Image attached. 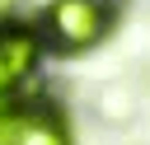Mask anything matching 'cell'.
Here are the masks:
<instances>
[{
  "mask_svg": "<svg viewBox=\"0 0 150 145\" xmlns=\"http://www.w3.org/2000/svg\"><path fill=\"white\" fill-rule=\"evenodd\" d=\"M112 28V5L103 0H52L42 9V47L61 51V56H75V51H89L108 37Z\"/></svg>",
  "mask_w": 150,
  "mask_h": 145,
  "instance_id": "1",
  "label": "cell"
},
{
  "mask_svg": "<svg viewBox=\"0 0 150 145\" xmlns=\"http://www.w3.org/2000/svg\"><path fill=\"white\" fill-rule=\"evenodd\" d=\"M0 145H70V122L47 98H14L0 108Z\"/></svg>",
  "mask_w": 150,
  "mask_h": 145,
  "instance_id": "2",
  "label": "cell"
},
{
  "mask_svg": "<svg viewBox=\"0 0 150 145\" xmlns=\"http://www.w3.org/2000/svg\"><path fill=\"white\" fill-rule=\"evenodd\" d=\"M42 33L38 23H0V108L23 98L28 80L42 65Z\"/></svg>",
  "mask_w": 150,
  "mask_h": 145,
  "instance_id": "3",
  "label": "cell"
},
{
  "mask_svg": "<svg viewBox=\"0 0 150 145\" xmlns=\"http://www.w3.org/2000/svg\"><path fill=\"white\" fill-rule=\"evenodd\" d=\"M19 9H23V0H0V23H9Z\"/></svg>",
  "mask_w": 150,
  "mask_h": 145,
  "instance_id": "4",
  "label": "cell"
},
{
  "mask_svg": "<svg viewBox=\"0 0 150 145\" xmlns=\"http://www.w3.org/2000/svg\"><path fill=\"white\" fill-rule=\"evenodd\" d=\"M103 5H117V0H103Z\"/></svg>",
  "mask_w": 150,
  "mask_h": 145,
  "instance_id": "5",
  "label": "cell"
}]
</instances>
